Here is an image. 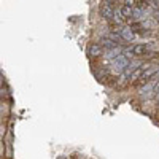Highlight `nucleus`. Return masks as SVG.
Returning <instances> with one entry per match:
<instances>
[{
	"label": "nucleus",
	"instance_id": "obj_1",
	"mask_svg": "<svg viewBox=\"0 0 159 159\" xmlns=\"http://www.w3.org/2000/svg\"><path fill=\"white\" fill-rule=\"evenodd\" d=\"M115 3L116 2H113V0H105V2H102L100 3V16L105 18V19H108V21H113L115 15H116Z\"/></svg>",
	"mask_w": 159,
	"mask_h": 159
},
{
	"label": "nucleus",
	"instance_id": "obj_2",
	"mask_svg": "<svg viewBox=\"0 0 159 159\" xmlns=\"http://www.w3.org/2000/svg\"><path fill=\"white\" fill-rule=\"evenodd\" d=\"M102 54H103V48H102L100 43H92V45H89V48H88V56H89V57L96 59V57H99V56H102Z\"/></svg>",
	"mask_w": 159,
	"mask_h": 159
},
{
	"label": "nucleus",
	"instance_id": "obj_3",
	"mask_svg": "<svg viewBox=\"0 0 159 159\" xmlns=\"http://www.w3.org/2000/svg\"><path fill=\"white\" fill-rule=\"evenodd\" d=\"M127 65H129V62H127V59H126L124 56H119V57L113 59V67H115L118 72L126 70V69H127Z\"/></svg>",
	"mask_w": 159,
	"mask_h": 159
},
{
	"label": "nucleus",
	"instance_id": "obj_4",
	"mask_svg": "<svg viewBox=\"0 0 159 159\" xmlns=\"http://www.w3.org/2000/svg\"><path fill=\"white\" fill-rule=\"evenodd\" d=\"M132 52H134L135 57H143L148 54V46L147 45H135V46H132Z\"/></svg>",
	"mask_w": 159,
	"mask_h": 159
},
{
	"label": "nucleus",
	"instance_id": "obj_5",
	"mask_svg": "<svg viewBox=\"0 0 159 159\" xmlns=\"http://www.w3.org/2000/svg\"><path fill=\"white\" fill-rule=\"evenodd\" d=\"M119 13H121L123 19H129V18L134 16V7H129V5L124 3L121 8H119Z\"/></svg>",
	"mask_w": 159,
	"mask_h": 159
},
{
	"label": "nucleus",
	"instance_id": "obj_6",
	"mask_svg": "<svg viewBox=\"0 0 159 159\" xmlns=\"http://www.w3.org/2000/svg\"><path fill=\"white\" fill-rule=\"evenodd\" d=\"M100 45H102V48H105V49H107V51H110V49H115L118 45L115 43V42H111V40L110 38H103V40H100Z\"/></svg>",
	"mask_w": 159,
	"mask_h": 159
},
{
	"label": "nucleus",
	"instance_id": "obj_7",
	"mask_svg": "<svg viewBox=\"0 0 159 159\" xmlns=\"http://www.w3.org/2000/svg\"><path fill=\"white\" fill-rule=\"evenodd\" d=\"M121 35H123V38H124V42H126V40H127V42L134 40V32H132L129 27H124V29H123V32H121Z\"/></svg>",
	"mask_w": 159,
	"mask_h": 159
},
{
	"label": "nucleus",
	"instance_id": "obj_8",
	"mask_svg": "<svg viewBox=\"0 0 159 159\" xmlns=\"http://www.w3.org/2000/svg\"><path fill=\"white\" fill-rule=\"evenodd\" d=\"M154 19H157V21H159V10H156V11H154Z\"/></svg>",
	"mask_w": 159,
	"mask_h": 159
},
{
	"label": "nucleus",
	"instance_id": "obj_9",
	"mask_svg": "<svg viewBox=\"0 0 159 159\" xmlns=\"http://www.w3.org/2000/svg\"><path fill=\"white\" fill-rule=\"evenodd\" d=\"M157 108H159V102H157Z\"/></svg>",
	"mask_w": 159,
	"mask_h": 159
}]
</instances>
